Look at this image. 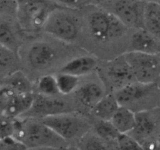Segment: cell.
I'll list each match as a JSON object with an SVG mask.
<instances>
[{"label":"cell","instance_id":"cell-2","mask_svg":"<svg viewBox=\"0 0 160 150\" xmlns=\"http://www.w3.org/2000/svg\"><path fill=\"white\" fill-rule=\"evenodd\" d=\"M121 106L136 112L160 107V86L158 83L142 84L138 81L127 84L114 92Z\"/></svg>","mask_w":160,"mask_h":150},{"label":"cell","instance_id":"cell-18","mask_svg":"<svg viewBox=\"0 0 160 150\" xmlns=\"http://www.w3.org/2000/svg\"><path fill=\"white\" fill-rule=\"evenodd\" d=\"M120 107V105L115 94L108 93L103 96L92 110L98 120H111Z\"/></svg>","mask_w":160,"mask_h":150},{"label":"cell","instance_id":"cell-23","mask_svg":"<svg viewBox=\"0 0 160 150\" xmlns=\"http://www.w3.org/2000/svg\"><path fill=\"white\" fill-rule=\"evenodd\" d=\"M95 134L107 142H117L120 133L111 120H98L95 123Z\"/></svg>","mask_w":160,"mask_h":150},{"label":"cell","instance_id":"cell-24","mask_svg":"<svg viewBox=\"0 0 160 150\" xmlns=\"http://www.w3.org/2000/svg\"><path fill=\"white\" fill-rule=\"evenodd\" d=\"M59 94L63 95L73 93L78 88L80 78L70 73L59 72L56 76Z\"/></svg>","mask_w":160,"mask_h":150},{"label":"cell","instance_id":"cell-29","mask_svg":"<svg viewBox=\"0 0 160 150\" xmlns=\"http://www.w3.org/2000/svg\"><path fill=\"white\" fill-rule=\"evenodd\" d=\"M14 131V119L0 114V141L12 136Z\"/></svg>","mask_w":160,"mask_h":150},{"label":"cell","instance_id":"cell-13","mask_svg":"<svg viewBox=\"0 0 160 150\" xmlns=\"http://www.w3.org/2000/svg\"><path fill=\"white\" fill-rule=\"evenodd\" d=\"M35 95L32 92L16 93L1 110V114L11 119L24 117L32 106Z\"/></svg>","mask_w":160,"mask_h":150},{"label":"cell","instance_id":"cell-10","mask_svg":"<svg viewBox=\"0 0 160 150\" xmlns=\"http://www.w3.org/2000/svg\"><path fill=\"white\" fill-rule=\"evenodd\" d=\"M72 112V106L65 100L56 98V96H45L38 94L34 96L31 109L24 117L44 118L49 116Z\"/></svg>","mask_w":160,"mask_h":150},{"label":"cell","instance_id":"cell-7","mask_svg":"<svg viewBox=\"0 0 160 150\" xmlns=\"http://www.w3.org/2000/svg\"><path fill=\"white\" fill-rule=\"evenodd\" d=\"M41 120L67 142L76 138L81 139L90 129V124L85 119L72 112L49 116Z\"/></svg>","mask_w":160,"mask_h":150},{"label":"cell","instance_id":"cell-3","mask_svg":"<svg viewBox=\"0 0 160 150\" xmlns=\"http://www.w3.org/2000/svg\"><path fill=\"white\" fill-rule=\"evenodd\" d=\"M81 30L78 17L67 8H56L47 20L43 31L55 38L70 43L78 38Z\"/></svg>","mask_w":160,"mask_h":150},{"label":"cell","instance_id":"cell-26","mask_svg":"<svg viewBox=\"0 0 160 150\" xmlns=\"http://www.w3.org/2000/svg\"><path fill=\"white\" fill-rule=\"evenodd\" d=\"M38 94L45 96H56L59 94L56 76L51 74L43 75L37 82Z\"/></svg>","mask_w":160,"mask_h":150},{"label":"cell","instance_id":"cell-16","mask_svg":"<svg viewBox=\"0 0 160 150\" xmlns=\"http://www.w3.org/2000/svg\"><path fill=\"white\" fill-rule=\"evenodd\" d=\"M106 95L104 88L96 82H88L77 89V100L85 108L92 109Z\"/></svg>","mask_w":160,"mask_h":150},{"label":"cell","instance_id":"cell-9","mask_svg":"<svg viewBox=\"0 0 160 150\" xmlns=\"http://www.w3.org/2000/svg\"><path fill=\"white\" fill-rule=\"evenodd\" d=\"M145 6L146 2L141 0H119L113 13L127 28H145Z\"/></svg>","mask_w":160,"mask_h":150},{"label":"cell","instance_id":"cell-14","mask_svg":"<svg viewBox=\"0 0 160 150\" xmlns=\"http://www.w3.org/2000/svg\"><path fill=\"white\" fill-rule=\"evenodd\" d=\"M136 30L130 41V51L160 53V39L145 28Z\"/></svg>","mask_w":160,"mask_h":150},{"label":"cell","instance_id":"cell-8","mask_svg":"<svg viewBox=\"0 0 160 150\" xmlns=\"http://www.w3.org/2000/svg\"><path fill=\"white\" fill-rule=\"evenodd\" d=\"M130 134L145 148L149 144L158 142L153 138L160 137V107L136 112V124Z\"/></svg>","mask_w":160,"mask_h":150},{"label":"cell","instance_id":"cell-40","mask_svg":"<svg viewBox=\"0 0 160 150\" xmlns=\"http://www.w3.org/2000/svg\"><path fill=\"white\" fill-rule=\"evenodd\" d=\"M0 114H1V113H0Z\"/></svg>","mask_w":160,"mask_h":150},{"label":"cell","instance_id":"cell-5","mask_svg":"<svg viewBox=\"0 0 160 150\" xmlns=\"http://www.w3.org/2000/svg\"><path fill=\"white\" fill-rule=\"evenodd\" d=\"M88 27L92 37L99 42H107L125 34L127 27L112 12L105 10L92 12L88 17Z\"/></svg>","mask_w":160,"mask_h":150},{"label":"cell","instance_id":"cell-27","mask_svg":"<svg viewBox=\"0 0 160 150\" xmlns=\"http://www.w3.org/2000/svg\"><path fill=\"white\" fill-rule=\"evenodd\" d=\"M117 143L119 150H146L142 144L130 134H120Z\"/></svg>","mask_w":160,"mask_h":150},{"label":"cell","instance_id":"cell-41","mask_svg":"<svg viewBox=\"0 0 160 150\" xmlns=\"http://www.w3.org/2000/svg\"><path fill=\"white\" fill-rule=\"evenodd\" d=\"M159 86H160V85H159Z\"/></svg>","mask_w":160,"mask_h":150},{"label":"cell","instance_id":"cell-1","mask_svg":"<svg viewBox=\"0 0 160 150\" xmlns=\"http://www.w3.org/2000/svg\"><path fill=\"white\" fill-rule=\"evenodd\" d=\"M13 137L28 148L65 149L67 142L58 135L42 120L23 117L14 119Z\"/></svg>","mask_w":160,"mask_h":150},{"label":"cell","instance_id":"cell-11","mask_svg":"<svg viewBox=\"0 0 160 150\" xmlns=\"http://www.w3.org/2000/svg\"><path fill=\"white\" fill-rule=\"evenodd\" d=\"M104 73L115 91L136 81L132 70L123 55L108 62Z\"/></svg>","mask_w":160,"mask_h":150},{"label":"cell","instance_id":"cell-28","mask_svg":"<svg viewBox=\"0 0 160 150\" xmlns=\"http://www.w3.org/2000/svg\"><path fill=\"white\" fill-rule=\"evenodd\" d=\"M17 0H0V17H12L17 15Z\"/></svg>","mask_w":160,"mask_h":150},{"label":"cell","instance_id":"cell-32","mask_svg":"<svg viewBox=\"0 0 160 150\" xmlns=\"http://www.w3.org/2000/svg\"><path fill=\"white\" fill-rule=\"evenodd\" d=\"M109 0H84V4L88 6H99Z\"/></svg>","mask_w":160,"mask_h":150},{"label":"cell","instance_id":"cell-38","mask_svg":"<svg viewBox=\"0 0 160 150\" xmlns=\"http://www.w3.org/2000/svg\"><path fill=\"white\" fill-rule=\"evenodd\" d=\"M158 142H159V143L160 144V137H159V140H158Z\"/></svg>","mask_w":160,"mask_h":150},{"label":"cell","instance_id":"cell-33","mask_svg":"<svg viewBox=\"0 0 160 150\" xmlns=\"http://www.w3.org/2000/svg\"><path fill=\"white\" fill-rule=\"evenodd\" d=\"M146 150H160V144L159 142L151 144L147 147Z\"/></svg>","mask_w":160,"mask_h":150},{"label":"cell","instance_id":"cell-30","mask_svg":"<svg viewBox=\"0 0 160 150\" xmlns=\"http://www.w3.org/2000/svg\"><path fill=\"white\" fill-rule=\"evenodd\" d=\"M21 142L13 136H9L0 141V150H28Z\"/></svg>","mask_w":160,"mask_h":150},{"label":"cell","instance_id":"cell-6","mask_svg":"<svg viewBox=\"0 0 160 150\" xmlns=\"http://www.w3.org/2000/svg\"><path fill=\"white\" fill-rule=\"evenodd\" d=\"M123 56L131 67L136 81L155 84L160 80V53L128 51Z\"/></svg>","mask_w":160,"mask_h":150},{"label":"cell","instance_id":"cell-22","mask_svg":"<svg viewBox=\"0 0 160 150\" xmlns=\"http://www.w3.org/2000/svg\"><path fill=\"white\" fill-rule=\"evenodd\" d=\"M17 59L18 53L0 45V75H3V78H5L9 73L17 70Z\"/></svg>","mask_w":160,"mask_h":150},{"label":"cell","instance_id":"cell-12","mask_svg":"<svg viewBox=\"0 0 160 150\" xmlns=\"http://www.w3.org/2000/svg\"><path fill=\"white\" fill-rule=\"evenodd\" d=\"M56 51L50 44L45 42H36L31 44L27 54L30 67L42 70L49 67L56 59Z\"/></svg>","mask_w":160,"mask_h":150},{"label":"cell","instance_id":"cell-34","mask_svg":"<svg viewBox=\"0 0 160 150\" xmlns=\"http://www.w3.org/2000/svg\"><path fill=\"white\" fill-rule=\"evenodd\" d=\"M141 1H143L145 2L148 3V2H156V0H141Z\"/></svg>","mask_w":160,"mask_h":150},{"label":"cell","instance_id":"cell-25","mask_svg":"<svg viewBox=\"0 0 160 150\" xmlns=\"http://www.w3.org/2000/svg\"><path fill=\"white\" fill-rule=\"evenodd\" d=\"M81 150H112L110 142L95 134H85L80 142Z\"/></svg>","mask_w":160,"mask_h":150},{"label":"cell","instance_id":"cell-19","mask_svg":"<svg viewBox=\"0 0 160 150\" xmlns=\"http://www.w3.org/2000/svg\"><path fill=\"white\" fill-rule=\"evenodd\" d=\"M111 121L120 134H130L136 124V112L124 106L119 108Z\"/></svg>","mask_w":160,"mask_h":150},{"label":"cell","instance_id":"cell-17","mask_svg":"<svg viewBox=\"0 0 160 150\" xmlns=\"http://www.w3.org/2000/svg\"><path fill=\"white\" fill-rule=\"evenodd\" d=\"M10 17H0V45H2L18 53L20 39Z\"/></svg>","mask_w":160,"mask_h":150},{"label":"cell","instance_id":"cell-36","mask_svg":"<svg viewBox=\"0 0 160 150\" xmlns=\"http://www.w3.org/2000/svg\"><path fill=\"white\" fill-rule=\"evenodd\" d=\"M47 149V148H46ZM48 150H64V149H55V148H48Z\"/></svg>","mask_w":160,"mask_h":150},{"label":"cell","instance_id":"cell-35","mask_svg":"<svg viewBox=\"0 0 160 150\" xmlns=\"http://www.w3.org/2000/svg\"><path fill=\"white\" fill-rule=\"evenodd\" d=\"M69 150H81V149H80L79 148H70V149H69Z\"/></svg>","mask_w":160,"mask_h":150},{"label":"cell","instance_id":"cell-31","mask_svg":"<svg viewBox=\"0 0 160 150\" xmlns=\"http://www.w3.org/2000/svg\"><path fill=\"white\" fill-rule=\"evenodd\" d=\"M57 4L67 9H78L85 6L84 0H53Z\"/></svg>","mask_w":160,"mask_h":150},{"label":"cell","instance_id":"cell-39","mask_svg":"<svg viewBox=\"0 0 160 150\" xmlns=\"http://www.w3.org/2000/svg\"><path fill=\"white\" fill-rule=\"evenodd\" d=\"M159 81H160V80H159ZM159 85H160V84H159Z\"/></svg>","mask_w":160,"mask_h":150},{"label":"cell","instance_id":"cell-37","mask_svg":"<svg viewBox=\"0 0 160 150\" xmlns=\"http://www.w3.org/2000/svg\"><path fill=\"white\" fill-rule=\"evenodd\" d=\"M156 3H157V4H159V6H160V0H156Z\"/></svg>","mask_w":160,"mask_h":150},{"label":"cell","instance_id":"cell-21","mask_svg":"<svg viewBox=\"0 0 160 150\" xmlns=\"http://www.w3.org/2000/svg\"><path fill=\"white\" fill-rule=\"evenodd\" d=\"M2 84L9 86L19 93L31 92V81L26 75L20 70H17L2 78Z\"/></svg>","mask_w":160,"mask_h":150},{"label":"cell","instance_id":"cell-15","mask_svg":"<svg viewBox=\"0 0 160 150\" xmlns=\"http://www.w3.org/2000/svg\"><path fill=\"white\" fill-rule=\"evenodd\" d=\"M98 60L94 56H78L64 64L59 72L81 78L92 73L98 67Z\"/></svg>","mask_w":160,"mask_h":150},{"label":"cell","instance_id":"cell-4","mask_svg":"<svg viewBox=\"0 0 160 150\" xmlns=\"http://www.w3.org/2000/svg\"><path fill=\"white\" fill-rule=\"evenodd\" d=\"M20 25L30 31L43 29L50 14L59 7L53 0H17Z\"/></svg>","mask_w":160,"mask_h":150},{"label":"cell","instance_id":"cell-20","mask_svg":"<svg viewBox=\"0 0 160 150\" xmlns=\"http://www.w3.org/2000/svg\"><path fill=\"white\" fill-rule=\"evenodd\" d=\"M145 29L160 39V6L156 2L146 3Z\"/></svg>","mask_w":160,"mask_h":150}]
</instances>
